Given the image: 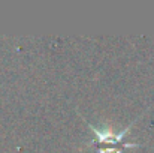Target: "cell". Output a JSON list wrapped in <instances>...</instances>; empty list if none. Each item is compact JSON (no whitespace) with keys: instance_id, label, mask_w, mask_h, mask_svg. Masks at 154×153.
<instances>
[{"instance_id":"obj_2","label":"cell","mask_w":154,"mask_h":153,"mask_svg":"<svg viewBox=\"0 0 154 153\" xmlns=\"http://www.w3.org/2000/svg\"><path fill=\"white\" fill-rule=\"evenodd\" d=\"M99 153H121V150H118L117 147H111V149H100Z\"/></svg>"},{"instance_id":"obj_1","label":"cell","mask_w":154,"mask_h":153,"mask_svg":"<svg viewBox=\"0 0 154 153\" xmlns=\"http://www.w3.org/2000/svg\"><path fill=\"white\" fill-rule=\"evenodd\" d=\"M138 119H139V117H138ZM138 119H136V120H138ZM136 120H133L124 131H121V132H118V134H115V132H112V131H109V129H97V128L93 126L90 122H87V125H88V128L91 129V132H93L94 137H96L94 143H99V144H111V146H123V147H126V149H132V147H139V144L124 143L123 138H124L126 134L130 131V128L136 123Z\"/></svg>"}]
</instances>
